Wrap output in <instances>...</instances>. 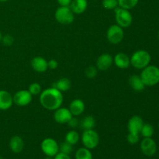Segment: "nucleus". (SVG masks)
Returning a JSON list of instances; mask_svg holds the SVG:
<instances>
[{"label": "nucleus", "instance_id": "1", "mask_svg": "<svg viewBox=\"0 0 159 159\" xmlns=\"http://www.w3.org/2000/svg\"><path fill=\"white\" fill-rule=\"evenodd\" d=\"M63 95L61 92L54 87L43 90L40 94V103L48 110H56L63 103Z\"/></svg>", "mask_w": 159, "mask_h": 159}, {"label": "nucleus", "instance_id": "2", "mask_svg": "<svg viewBox=\"0 0 159 159\" xmlns=\"http://www.w3.org/2000/svg\"><path fill=\"white\" fill-rule=\"evenodd\" d=\"M141 78L145 86H154L159 83V68L155 65H148L142 69Z\"/></svg>", "mask_w": 159, "mask_h": 159}, {"label": "nucleus", "instance_id": "3", "mask_svg": "<svg viewBox=\"0 0 159 159\" xmlns=\"http://www.w3.org/2000/svg\"><path fill=\"white\" fill-rule=\"evenodd\" d=\"M130 65L137 69H144V68L150 65L151 57L150 54L144 50H138L135 51L131 55Z\"/></svg>", "mask_w": 159, "mask_h": 159}, {"label": "nucleus", "instance_id": "4", "mask_svg": "<svg viewBox=\"0 0 159 159\" xmlns=\"http://www.w3.org/2000/svg\"><path fill=\"white\" fill-rule=\"evenodd\" d=\"M81 140L84 147L90 150L97 148L99 144V134L93 129L84 130L81 137Z\"/></svg>", "mask_w": 159, "mask_h": 159}, {"label": "nucleus", "instance_id": "5", "mask_svg": "<svg viewBox=\"0 0 159 159\" xmlns=\"http://www.w3.org/2000/svg\"><path fill=\"white\" fill-rule=\"evenodd\" d=\"M114 13L115 20L118 26H121L122 28H127L132 24L133 16L130 10L118 6L114 9Z\"/></svg>", "mask_w": 159, "mask_h": 159}, {"label": "nucleus", "instance_id": "6", "mask_svg": "<svg viewBox=\"0 0 159 159\" xmlns=\"http://www.w3.org/2000/svg\"><path fill=\"white\" fill-rule=\"evenodd\" d=\"M54 17L62 25H70L74 22L75 16L69 6H59L55 11Z\"/></svg>", "mask_w": 159, "mask_h": 159}, {"label": "nucleus", "instance_id": "7", "mask_svg": "<svg viewBox=\"0 0 159 159\" xmlns=\"http://www.w3.org/2000/svg\"><path fill=\"white\" fill-rule=\"evenodd\" d=\"M107 38L110 43L113 44H119L124 38V28L114 24L108 28L107 32Z\"/></svg>", "mask_w": 159, "mask_h": 159}, {"label": "nucleus", "instance_id": "8", "mask_svg": "<svg viewBox=\"0 0 159 159\" xmlns=\"http://www.w3.org/2000/svg\"><path fill=\"white\" fill-rule=\"evenodd\" d=\"M40 148H41L42 152L46 156L54 158L59 152V144L53 138H48L42 141L41 144H40Z\"/></svg>", "mask_w": 159, "mask_h": 159}, {"label": "nucleus", "instance_id": "9", "mask_svg": "<svg viewBox=\"0 0 159 159\" xmlns=\"http://www.w3.org/2000/svg\"><path fill=\"white\" fill-rule=\"evenodd\" d=\"M32 95L28 90H20L12 96L13 103L19 107H26L32 101Z\"/></svg>", "mask_w": 159, "mask_h": 159}, {"label": "nucleus", "instance_id": "10", "mask_svg": "<svg viewBox=\"0 0 159 159\" xmlns=\"http://www.w3.org/2000/svg\"><path fill=\"white\" fill-rule=\"evenodd\" d=\"M140 147L141 152L148 157L153 156L157 152L156 142L152 138H144L141 141Z\"/></svg>", "mask_w": 159, "mask_h": 159}, {"label": "nucleus", "instance_id": "11", "mask_svg": "<svg viewBox=\"0 0 159 159\" xmlns=\"http://www.w3.org/2000/svg\"><path fill=\"white\" fill-rule=\"evenodd\" d=\"M72 116H73L71 112H70L69 109L65 108V107H60V108L54 110V119L57 124H68V122Z\"/></svg>", "mask_w": 159, "mask_h": 159}, {"label": "nucleus", "instance_id": "12", "mask_svg": "<svg viewBox=\"0 0 159 159\" xmlns=\"http://www.w3.org/2000/svg\"><path fill=\"white\" fill-rule=\"evenodd\" d=\"M113 64V57L108 53L102 54L99 57L96 63V67L100 71H107Z\"/></svg>", "mask_w": 159, "mask_h": 159}, {"label": "nucleus", "instance_id": "13", "mask_svg": "<svg viewBox=\"0 0 159 159\" xmlns=\"http://www.w3.org/2000/svg\"><path fill=\"white\" fill-rule=\"evenodd\" d=\"M144 124V121L141 116H138V115L131 116L127 124V129H128L129 133L140 134V132H141Z\"/></svg>", "mask_w": 159, "mask_h": 159}, {"label": "nucleus", "instance_id": "14", "mask_svg": "<svg viewBox=\"0 0 159 159\" xmlns=\"http://www.w3.org/2000/svg\"><path fill=\"white\" fill-rule=\"evenodd\" d=\"M113 64L118 68L127 69L130 65V58L125 53H117L113 57Z\"/></svg>", "mask_w": 159, "mask_h": 159}, {"label": "nucleus", "instance_id": "15", "mask_svg": "<svg viewBox=\"0 0 159 159\" xmlns=\"http://www.w3.org/2000/svg\"><path fill=\"white\" fill-rule=\"evenodd\" d=\"M31 67L35 71L39 73H43L48 69V61L40 56L34 57L31 60Z\"/></svg>", "mask_w": 159, "mask_h": 159}, {"label": "nucleus", "instance_id": "16", "mask_svg": "<svg viewBox=\"0 0 159 159\" xmlns=\"http://www.w3.org/2000/svg\"><path fill=\"white\" fill-rule=\"evenodd\" d=\"M13 104L12 96L6 90H0V110H7Z\"/></svg>", "mask_w": 159, "mask_h": 159}, {"label": "nucleus", "instance_id": "17", "mask_svg": "<svg viewBox=\"0 0 159 159\" xmlns=\"http://www.w3.org/2000/svg\"><path fill=\"white\" fill-rule=\"evenodd\" d=\"M24 141H23V138L18 135L12 137L9 143V148L15 154H19L22 152V151L24 148Z\"/></svg>", "mask_w": 159, "mask_h": 159}, {"label": "nucleus", "instance_id": "18", "mask_svg": "<svg viewBox=\"0 0 159 159\" xmlns=\"http://www.w3.org/2000/svg\"><path fill=\"white\" fill-rule=\"evenodd\" d=\"M85 109V105L82 99H75L70 103L69 110L72 116H79L84 113Z\"/></svg>", "mask_w": 159, "mask_h": 159}, {"label": "nucleus", "instance_id": "19", "mask_svg": "<svg viewBox=\"0 0 159 159\" xmlns=\"http://www.w3.org/2000/svg\"><path fill=\"white\" fill-rule=\"evenodd\" d=\"M69 7L74 14H82L88 7L87 0H72Z\"/></svg>", "mask_w": 159, "mask_h": 159}, {"label": "nucleus", "instance_id": "20", "mask_svg": "<svg viewBox=\"0 0 159 159\" xmlns=\"http://www.w3.org/2000/svg\"><path fill=\"white\" fill-rule=\"evenodd\" d=\"M129 84L132 89L134 90L135 92H142L145 88V85L143 82L141 76L137 75H133L129 78Z\"/></svg>", "mask_w": 159, "mask_h": 159}, {"label": "nucleus", "instance_id": "21", "mask_svg": "<svg viewBox=\"0 0 159 159\" xmlns=\"http://www.w3.org/2000/svg\"><path fill=\"white\" fill-rule=\"evenodd\" d=\"M52 87L57 89V90H59L61 93H64V92L68 91L71 89V82L68 78H61L56 82H54L53 84Z\"/></svg>", "mask_w": 159, "mask_h": 159}, {"label": "nucleus", "instance_id": "22", "mask_svg": "<svg viewBox=\"0 0 159 159\" xmlns=\"http://www.w3.org/2000/svg\"><path fill=\"white\" fill-rule=\"evenodd\" d=\"M80 127L85 130H91L96 127V120L93 116H86L81 120Z\"/></svg>", "mask_w": 159, "mask_h": 159}, {"label": "nucleus", "instance_id": "23", "mask_svg": "<svg viewBox=\"0 0 159 159\" xmlns=\"http://www.w3.org/2000/svg\"><path fill=\"white\" fill-rule=\"evenodd\" d=\"M79 140H80L79 134L75 130H69V131L65 134V141H66V142L69 143V144H72L73 146L77 144L78 143H79Z\"/></svg>", "mask_w": 159, "mask_h": 159}, {"label": "nucleus", "instance_id": "24", "mask_svg": "<svg viewBox=\"0 0 159 159\" xmlns=\"http://www.w3.org/2000/svg\"><path fill=\"white\" fill-rule=\"evenodd\" d=\"M75 158V159H93L91 150L85 147L80 148L76 151Z\"/></svg>", "mask_w": 159, "mask_h": 159}, {"label": "nucleus", "instance_id": "25", "mask_svg": "<svg viewBox=\"0 0 159 159\" xmlns=\"http://www.w3.org/2000/svg\"><path fill=\"white\" fill-rule=\"evenodd\" d=\"M138 2L139 0H118V6L130 10L138 5Z\"/></svg>", "mask_w": 159, "mask_h": 159}, {"label": "nucleus", "instance_id": "26", "mask_svg": "<svg viewBox=\"0 0 159 159\" xmlns=\"http://www.w3.org/2000/svg\"><path fill=\"white\" fill-rule=\"evenodd\" d=\"M154 132L155 130L153 126L151 125L150 124H144L140 134L144 138H152L154 134Z\"/></svg>", "mask_w": 159, "mask_h": 159}, {"label": "nucleus", "instance_id": "27", "mask_svg": "<svg viewBox=\"0 0 159 159\" xmlns=\"http://www.w3.org/2000/svg\"><path fill=\"white\" fill-rule=\"evenodd\" d=\"M73 152V145L69 144V143L64 141L59 145V152L66 154V155H71V152Z\"/></svg>", "mask_w": 159, "mask_h": 159}, {"label": "nucleus", "instance_id": "28", "mask_svg": "<svg viewBox=\"0 0 159 159\" xmlns=\"http://www.w3.org/2000/svg\"><path fill=\"white\" fill-rule=\"evenodd\" d=\"M102 5L104 9L114 10L116 7H118V0H102Z\"/></svg>", "mask_w": 159, "mask_h": 159}, {"label": "nucleus", "instance_id": "29", "mask_svg": "<svg viewBox=\"0 0 159 159\" xmlns=\"http://www.w3.org/2000/svg\"><path fill=\"white\" fill-rule=\"evenodd\" d=\"M27 90L31 93L32 96H36V95L40 94V93L42 92V88L40 84L37 82H34L29 85Z\"/></svg>", "mask_w": 159, "mask_h": 159}, {"label": "nucleus", "instance_id": "30", "mask_svg": "<svg viewBox=\"0 0 159 159\" xmlns=\"http://www.w3.org/2000/svg\"><path fill=\"white\" fill-rule=\"evenodd\" d=\"M97 68L96 66H93V65H90V66L87 67L85 71V75L88 79H94L97 75Z\"/></svg>", "mask_w": 159, "mask_h": 159}, {"label": "nucleus", "instance_id": "31", "mask_svg": "<svg viewBox=\"0 0 159 159\" xmlns=\"http://www.w3.org/2000/svg\"><path fill=\"white\" fill-rule=\"evenodd\" d=\"M127 142L130 144H138V141H140V134H138L128 133V134L127 135Z\"/></svg>", "mask_w": 159, "mask_h": 159}, {"label": "nucleus", "instance_id": "32", "mask_svg": "<svg viewBox=\"0 0 159 159\" xmlns=\"http://www.w3.org/2000/svg\"><path fill=\"white\" fill-rule=\"evenodd\" d=\"M2 43L6 46H11L14 43V37L10 34H6L2 37Z\"/></svg>", "mask_w": 159, "mask_h": 159}, {"label": "nucleus", "instance_id": "33", "mask_svg": "<svg viewBox=\"0 0 159 159\" xmlns=\"http://www.w3.org/2000/svg\"><path fill=\"white\" fill-rule=\"evenodd\" d=\"M79 124H80V122H79V120H78L77 118L75 117V116H73L70 119V120L68 121V124H68V127H69L74 129V128H76V127H77L79 125Z\"/></svg>", "mask_w": 159, "mask_h": 159}, {"label": "nucleus", "instance_id": "34", "mask_svg": "<svg viewBox=\"0 0 159 159\" xmlns=\"http://www.w3.org/2000/svg\"><path fill=\"white\" fill-rule=\"evenodd\" d=\"M48 68L51 70H54L58 67V62L55 60V59H51L48 61Z\"/></svg>", "mask_w": 159, "mask_h": 159}, {"label": "nucleus", "instance_id": "35", "mask_svg": "<svg viewBox=\"0 0 159 159\" xmlns=\"http://www.w3.org/2000/svg\"><path fill=\"white\" fill-rule=\"evenodd\" d=\"M54 159H71V158L69 155H66V154L61 153V152H58V153L54 157Z\"/></svg>", "mask_w": 159, "mask_h": 159}, {"label": "nucleus", "instance_id": "36", "mask_svg": "<svg viewBox=\"0 0 159 159\" xmlns=\"http://www.w3.org/2000/svg\"><path fill=\"white\" fill-rule=\"evenodd\" d=\"M72 0H57L60 6H69Z\"/></svg>", "mask_w": 159, "mask_h": 159}, {"label": "nucleus", "instance_id": "37", "mask_svg": "<svg viewBox=\"0 0 159 159\" xmlns=\"http://www.w3.org/2000/svg\"><path fill=\"white\" fill-rule=\"evenodd\" d=\"M44 159H54V158H53V157H49V156H46V158H45Z\"/></svg>", "mask_w": 159, "mask_h": 159}, {"label": "nucleus", "instance_id": "38", "mask_svg": "<svg viewBox=\"0 0 159 159\" xmlns=\"http://www.w3.org/2000/svg\"><path fill=\"white\" fill-rule=\"evenodd\" d=\"M8 1H9V0H0V2H6Z\"/></svg>", "mask_w": 159, "mask_h": 159}, {"label": "nucleus", "instance_id": "39", "mask_svg": "<svg viewBox=\"0 0 159 159\" xmlns=\"http://www.w3.org/2000/svg\"><path fill=\"white\" fill-rule=\"evenodd\" d=\"M2 33L0 32V43H1L2 41Z\"/></svg>", "mask_w": 159, "mask_h": 159}, {"label": "nucleus", "instance_id": "40", "mask_svg": "<svg viewBox=\"0 0 159 159\" xmlns=\"http://www.w3.org/2000/svg\"><path fill=\"white\" fill-rule=\"evenodd\" d=\"M0 159H4V158H3V157H2L1 155H0Z\"/></svg>", "mask_w": 159, "mask_h": 159}, {"label": "nucleus", "instance_id": "41", "mask_svg": "<svg viewBox=\"0 0 159 159\" xmlns=\"http://www.w3.org/2000/svg\"><path fill=\"white\" fill-rule=\"evenodd\" d=\"M158 38H159V32H158Z\"/></svg>", "mask_w": 159, "mask_h": 159}, {"label": "nucleus", "instance_id": "42", "mask_svg": "<svg viewBox=\"0 0 159 159\" xmlns=\"http://www.w3.org/2000/svg\"><path fill=\"white\" fill-rule=\"evenodd\" d=\"M158 128H159V124H158Z\"/></svg>", "mask_w": 159, "mask_h": 159}]
</instances>
